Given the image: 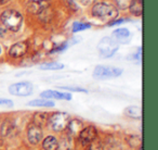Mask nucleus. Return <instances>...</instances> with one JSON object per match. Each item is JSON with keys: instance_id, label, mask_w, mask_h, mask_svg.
Segmentation results:
<instances>
[{"instance_id": "1", "label": "nucleus", "mask_w": 158, "mask_h": 150, "mask_svg": "<svg viewBox=\"0 0 158 150\" xmlns=\"http://www.w3.org/2000/svg\"><path fill=\"white\" fill-rule=\"evenodd\" d=\"M0 20L8 29L12 32H18L20 31L21 26H22L23 16L16 10L8 9L2 12V14L0 16Z\"/></svg>"}, {"instance_id": "2", "label": "nucleus", "mask_w": 158, "mask_h": 150, "mask_svg": "<svg viewBox=\"0 0 158 150\" xmlns=\"http://www.w3.org/2000/svg\"><path fill=\"white\" fill-rule=\"evenodd\" d=\"M93 16L103 21H114L118 16V10L115 6L110 3L99 2L95 3L92 8Z\"/></svg>"}, {"instance_id": "3", "label": "nucleus", "mask_w": 158, "mask_h": 150, "mask_svg": "<svg viewBox=\"0 0 158 150\" xmlns=\"http://www.w3.org/2000/svg\"><path fill=\"white\" fill-rule=\"evenodd\" d=\"M69 121H70V115L68 113L56 112V113H53L49 117L48 123L53 130H55V132H62L65 128H67Z\"/></svg>"}, {"instance_id": "4", "label": "nucleus", "mask_w": 158, "mask_h": 150, "mask_svg": "<svg viewBox=\"0 0 158 150\" xmlns=\"http://www.w3.org/2000/svg\"><path fill=\"white\" fill-rule=\"evenodd\" d=\"M98 49L103 58H110L118 50V42L113 37H104L100 40Z\"/></svg>"}, {"instance_id": "5", "label": "nucleus", "mask_w": 158, "mask_h": 150, "mask_svg": "<svg viewBox=\"0 0 158 150\" xmlns=\"http://www.w3.org/2000/svg\"><path fill=\"white\" fill-rule=\"evenodd\" d=\"M123 74V70L113 66H103L99 65L93 71V77L97 80H108V78L117 77Z\"/></svg>"}, {"instance_id": "6", "label": "nucleus", "mask_w": 158, "mask_h": 150, "mask_svg": "<svg viewBox=\"0 0 158 150\" xmlns=\"http://www.w3.org/2000/svg\"><path fill=\"white\" fill-rule=\"evenodd\" d=\"M10 94L14 96H21V97H25V96H29L33 93V85L28 82H22V83H16L9 87Z\"/></svg>"}, {"instance_id": "7", "label": "nucleus", "mask_w": 158, "mask_h": 150, "mask_svg": "<svg viewBox=\"0 0 158 150\" xmlns=\"http://www.w3.org/2000/svg\"><path fill=\"white\" fill-rule=\"evenodd\" d=\"M50 7V0H31L27 3L26 9L29 13L39 15L44 9Z\"/></svg>"}, {"instance_id": "8", "label": "nucleus", "mask_w": 158, "mask_h": 150, "mask_svg": "<svg viewBox=\"0 0 158 150\" xmlns=\"http://www.w3.org/2000/svg\"><path fill=\"white\" fill-rule=\"evenodd\" d=\"M98 130H95L94 126H87L81 130L79 133V139L81 141L82 145H89L91 141H93L97 138Z\"/></svg>"}, {"instance_id": "9", "label": "nucleus", "mask_w": 158, "mask_h": 150, "mask_svg": "<svg viewBox=\"0 0 158 150\" xmlns=\"http://www.w3.org/2000/svg\"><path fill=\"white\" fill-rule=\"evenodd\" d=\"M27 138L31 145H37L38 143H40V140L42 139L41 127L35 125V124H31L27 130Z\"/></svg>"}, {"instance_id": "10", "label": "nucleus", "mask_w": 158, "mask_h": 150, "mask_svg": "<svg viewBox=\"0 0 158 150\" xmlns=\"http://www.w3.org/2000/svg\"><path fill=\"white\" fill-rule=\"evenodd\" d=\"M27 50H28V44L26 42H20L14 44L10 48L9 55L12 58H21L27 52Z\"/></svg>"}, {"instance_id": "11", "label": "nucleus", "mask_w": 158, "mask_h": 150, "mask_svg": "<svg viewBox=\"0 0 158 150\" xmlns=\"http://www.w3.org/2000/svg\"><path fill=\"white\" fill-rule=\"evenodd\" d=\"M42 98L44 99H60V100H70L72 99V95L66 93H60V91L54 90H46L41 93Z\"/></svg>"}, {"instance_id": "12", "label": "nucleus", "mask_w": 158, "mask_h": 150, "mask_svg": "<svg viewBox=\"0 0 158 150\" xmlns=\"http://www.w3.org/2000/svg\"><path fill=\"white\" fill-rule=\"evenodd\" d=\"M113 38L117 42H128L131 38V34L127 29H118L113 33Z\"/></svg>"}, {"instance_id": "13", "label": "nucleus", "mask_w": 158, "mask_h": 150, "mask_svg": "<svg viewBox=\"0 0 158 150\" xmlns=\"http://www.w3.org/2000/svg\"><path fill=\"white\" fill-rule=\"evenodd\" d=\"M59 143L56 138L53 136H48L42 141V147L44 150H57L59 149Z\"/></svg>"}, {"instance_id": "14", "label": "nucleus", "mask_w": 158, "mask_h": 150, "mask_svg": "<svg viewBox=\"0 0 158 150\" xmlns=\"http://www.w3.org/2000/svg\"><path fill=\"white\" fill-rule=\"evenodd\" d=\"M34 124L39 127H42V126H46L48 124L49 121V117H48V113H44V112H37L34 114Z\"/></svg>"}, {"instance_id": "15", "label": "nucleus", "mask_w": 158, "mask_h": 150, "mask_svg": "<svg viewBox=\"0 0 158 150\" xmlns=\"http://www.w3.org/2000/svg\"><path fill=\"white\" fill-rule=\"evenodd\" d=\"M67 127L69 128L70 134L79 135V133L81 132V130L84 128V124H82L81 121H79V120H70Z\"/></svg>"}, {"instance_id": "16", "label": "nucleus", "mask_w": 158, "mask_h": 150, "mask_svg": "<svg viewBox=\"0 0 158 150\" xmlns=\"http://www.w3.org/2000/svg\"><path fill=\"white\" fill-rule=\"evenodd\" d=\"M130 12H131L133 15L140 16L142 15L143 8H142V0H132V2L129 6Z\"/></svg>"}, {"instance_id": "17", "label": "nucleus", "mask_w": 158, "mask_h": 150, "mask_svg": "<svg viewBox=\"0 0 158 150\" xmlns=\"http://www.w3.org/2000/svg\"><path fill=\"white\" fill-rule=\"evenodd\" d=\"M125 113L128 117H133V119H141V117H142V109L138 106L128 107L125 110Z\"/></svg>"}, {"instance_id": "18", "label": "nucleus", "mask_w": 158, "mask_h": 150, "mask_svg": "<svg viewBox=\"0 0 158 150\" xmlns=\"http://www.w3.org/2000/svg\"><path fill=\"white\" fill-rule=\"evenodd\" d=\"M28 106H31V107H53L54 106V102L50 101V100H47V99H36V100H31V102H28Z\"/></svg>"}, {"instance_id": "19", "label": "nucleus", "mask_w": 158, "mask_h": 150, "mask_svg": "<svg viewBox=\"0 0 158 150\" xmlns=\"http://www.w3.org/2000/svg\"><path fill=\"white\" fill-rule=\"evenodd\" d=\"M63 68H64L63 64L59 63V62H50V63H46L40 65L41 70H61Z\"/></svg>"}, {"instance_id": "20", "label": "nucleus", "mask_w": 158, "mask_h": 150, "mask_svg": "<svg viewBox=\"0 0 158 150\" xmlns=\"http://www.w3.org/2000/svg\"><path fill=\"white\" fill-rule=\"evenodd\" d=\"M90 29V24H88V23L76 22L73 24V32L74 33H77L79 31H84V29Z\"/></svg>"}, {"instance_id": "21", "label": "nucleus", "mask_w": 158, "mask_h": 150, "mask_svg": "<svg viewBox=\"0 0 158 150\" xmlns=\"http://www.w3.org/2000/svg\"><path fill=\"white\" fill-rule=\"evenodd\" d=\"M12 128H13V125H12L11 123H9V122H6V123H3V125L1 126V134L7 136V135L10 134Z\"/></svg>"}, {"instance_id": "22", "label": "nucleus", "mask_w": 158, "mask_h": 150, "mask_svg": "<svg viewBox=\"0 0 158 150\" xmlns=\"http://www.w3.org/2000/svg\"><path fill=\"white\" fill-rule=\"evenodd\" d=\"M131 2L132 0H116V5L118 6L119 9H123V10L128 9Z\"/></svg>"}, {"instance_id": "23", "label": "nucleus", "mask_w": 158, "mask_h": 150, "mask_svg": "<svg viewBox=\"0 0 158 150\" xmlns=\"http://www.w3.org/2000/svg\"><path fill=\"white\" fill-rule=\"evenodd\" d=\"M88 150H102V145L100 141H97L94 139L93 141H91L89 143V149Z\"/></svg>"}, {"instance_id": "24", "label": "nucleus", "mask_w": 158, "mask_h": 150, "mask_svg": "<svg viewBox=\"0 0 158 150\" xmlns=\"http://www.w3.org/2000/svg\"><path fill=\"white\" fill-rule=\"evenodd\" d=\"M62 89H65V90H72V91H82V93H88L85 88H79V87H61Z\"/></svg>"}, {"instance_id": "25", "label": "nucleus", "mask_w": 158, "mask_h": 150, "mask_svg": "<svg viewBox=\"0 0 158 150\" xmlns=\"http://www.w3.org/2000/svg\"><path fill=\"white\" fill-rule=\"evenodd\" d=\"M0 106H3V107H12L13 106V102L9 99H2V98H0Z\"/></svg>"}, {"instance_id": "26", "label": "nucleus", "mask_w": 158, "mask_h": 150, "mask_svg": "<svg viewBox=\"0 0 158 150\" xmlns=\"http://www.w3.org/2000/svg\"><path fill=\"white\" fill-rule=\"evenodd\" d=\"M79 1H80V3H81L82 6H90L94 2L95 0H79Z\"/></svg>"}, {"instance_id": "27", "label": "nucleus", "mask_w": 158, "mask_h": 150, "mask_svg": "<svg viewBox=\"0 0 158 150\" xmlns=\"http://www.w3.org/2000/svg\"><path fill=\"white\" fill-rule=\"evenodd\" d=\"M125 22H127V20H119V21H115L114 20V22H112V23H110V26H115V25H119V24H121V23H125Z\"/></svg>"}, {"instance_id": "28", "label": "nucleus", "mask_w": 158, "mask_h": 150, "mask_svg": "<svg viewBox=\"0 0 158 150\" xmlns=\"http://www.w3.org/2000/svg\"><path fill=\"white\" fill-rule=\"evenodd\" d=\"M3 2H5V0H0V6L2 5V3H3Z\"/></svg>"}, {"instance_id": "29", "label": "nucleus", "mask_w": 158, "mask_h": 150, "mask_svg": "<svg viewBox=\"0 0 158 150\" xmlns=\"http://www.w3.org/2000/svg\"><path fill=\"white\" fill-rule=\"evenodd\" d=\"M0 53H1V48H0Z\"/></svg>"}, {"instance_id": "30", "label": "nucleus", "mask_w": 158, "mask_h": 150, "mask_svg": "<svg viewBox=\"0 0 158 150\" xmlns=\"http://www.w3.org/2000/svg\"><path fill=\"white\" fill-rule=\"evenodd\" d=\"M141 150H142V147H141Z\"/></svg>"}]
</instances>
